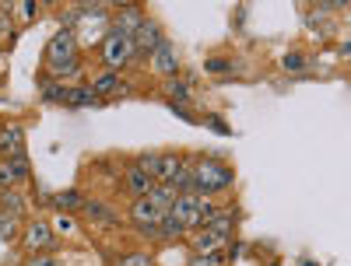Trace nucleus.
I'll return each mask as SVG.
<instances>
[{"label":"nucleus","mask_w":351,"mask_h":266,"mask_svg":"<svg viewBox=\"0 0 351 266\" xmlns=\"http://www.w3.org/2000/svg\"><path fill=\"white\" fill-rule=\"evenodd\" d=\"M84 211H88V217H99V221H116L102 203H84Z\"/></svg>","instance_id":"393cba45"},{"label":"nucleus","mask_w":351,"mask_h":266,"mask_svg":"<svg viewBox=\"0 0 351 266\" xmlns=\"http://www.w3.org/2000/svg\"><path fill=\"white\" fill-rule=\"evenodd\" d=\"M92 92H95V98H99V95H112V92H127V84L116 77V74H102V77L92 84Z\"/></svg>","instance_id":"2eb2a0df"},{"label":"nucleus","mask_w":351,"mask_h":266,"mask_svg":"<svg viewBox=\"0 0 351 266\" xmlns=\"http://www.w3.org/2000/svg\"><path fill=\"white\" fill-rule=\"evenodd\" d=\"M281 67H285V70H291V74H299V70H306V53H285V60H281Z\"/></svg>","instance_id":"5701e85b"},{"label":"nucleus","mask_w":351,"mask_h":266,"mask_svg":"<svg viewBox=\"0 0 351 266\" xmlns=\"http://www.w3.org/2000/svg\"><path fill=\"white\" fill-rule=\"evenodd\" d=\"M165 95L172 98V105H176V102H180V105H183V102L190 98V88H186L183 81H165Z\"/></svg>","instance_id":"aec40b11"},{"label":"nucleus","mask_w":351,"mask_h":266,"mask_svg":"<svg viewBox=\"0 0 351 266\" xmlns=\"http://www.w3.org/2000/svg\"><path fill=\"white\" fill-rule=\"evenodd\" d=\"M0 211L11 214V217H18V214L25 211V196H21V193H14V189H8L4 196H0Z\"/></svg>","instance_id":"a211bd4d"},{"label":"nucleus","mask_w":351,"mask_h":266,"mask_svg":"<svg viewBox=\"0 0 351 266\" xmlns=\"http://www.w3.org/2000/svg\"><path fill=\"white\" fill-rule=\"evenodd\" d=\"M183 231H186V228H183L180 221H176L172 214H165V221L158 224V235H155V239H180Z\"/></svg>","instance_id":"6ab92c4d"},{"label":"nucleus","mask_w":351,"mask_h":266,"mask_svg":"<svg viewBox=\"0 0 351 266\" xmlns=\"http://www.w3.org/2000/svg\"><path fill=\"white\" fill-rule=\"evenodd\" d=\"M18 8H21L25 18H36V14H39V4H32V0H25V4H18Z\"/></svg>","instance_id":"cd10ccee"},{"label":"nucleus","mask_w":351,"mask_h":266,"mask_svg":"<svg viewBox=\"0 0 351 266\" xmlns=\"http://www.w3.org/2000/svg\"><path fill=\"white\" fill-rule=\"evenodd\" d=\"M112 266H155V259L148 256V252H127V256H120Z\"/></svg>","instance_id":"412c9836"},{"label":"nucleus","mask_w":351,"mask_h":266,"mask_svg":"<svg viewBox=\"0 0 351 266\" xmlns=\"http://www.w3.org/2000/svg\"><path fill=\"white\" fill-rule=\"evenodd\" d=\"M56 231H74V221L60 214V221H56Z\"/></svg>","instance_id":"c85d7f7f"},{"label":"nucleus","mask_w":351,"mask_h":266,"mask_svg":"<svg viewBox=\"0 0 351 266\" xmlns=\"http://www.w3.org/2000/svg\"><path fill=\"white\" fill-rule=\"evenodd\" d=\"M64 105H95V92L92 88H67Z\"/></svg>","instance_id":"f3484780"},{"label":"nucleus","mask_w":351,"mask_h":266,"mask_svg":"<svg viewBox=\"0 0 351 266\" xmlns=\"http://www.w3.org/2000/svg\"><path fill=\"white\" fill-rule=\"evenodd\" d=\"M137 165H141L144 172H148V175H155V168H158V155H141V158H137Z\"/></svg>","instance_id":"a878e982"},{"label":"nucleus","mask_w":351,"mask_h":266,"mask_svg":"<svg viewBox=\"0 0 351 266\" xmlns=\"http://www.w3.org/2000/svg\"><path fill=\"white\" fill-rule=\"evenodd\" d=\"M130 221H134V228L144 235V239H155V235H158V224L165 221V214L158 211V207H155L148 196H141V200L130 203Z\"/></svg>","instance_id":"423d86ee"},{"label":"nucleus","mask_w":351,"mask_h":266,"mask_svg":"<svg viewBox=\"0 0 351 266\" xmlns=\"http://www.w3.org/2000/svg\"><path fill=\"white\" fill-rule=\"evenodd\" d=\"M232 179H236L232 168L225 161H218V158H200L193 165V193H200V196H211V193L228 189Z\"/></svg>","instance_id":"f03ea898"},{"label":"nucleus","mask_w":351,"mask_h":266,"mask_svg":"<svg viewBox=\"0 0 351 266\" xmlns=\"http://www.w3.org/2000/svg\"><path fill=\"white\" fill-rule=\"evenodd\" d=\"M28 179V161L25 158H14V161H0V186L11 189L18 183Z\"/></svg>","instance_id":"f8f14e48"},{"label":"nucleus","mask_w":351,"mask_h":266,"mask_svg":"<svg viewBox=\"0 0 351 266\" xmlns=\"http://www.w3.org/2000/svg\"><path fill=\"white\" fill-rule=\"evenodd\" d=\"M43 95H46V102H64L67 88H64V84H56V81H43Z\"/></svg>","instance_id":"b1692460"},{"label":"nucleus","mask_w":351,"mask_h":266,"mask_svg":"<svg viewBox=\"0 0 351 266\" xmlns=\"http://www.w3.org/2000/svg\"><path fill=\"white\" fill-rule=\"evenodd\" d=\"M208 70H228V60H211Z\"/></svg>","instance_id":"c756f323"},{"label":"nucleus","mask_w":351,"mask_h":266,"mask_svg":"<svg viewBox=\"0 0 351 266\" xmlns=\"http://www.w3.org/2000/svg\"><path fill=\"white\" fill-rule=\"evenodd\" d=\"M155 186H158V179H155V175H148V172H144L141 165L127 168V189H130L137 200H141V196H148Z\"/></svg>","instance_id":"9b49d317"},{"label":"nucleus","mask_w":351,"mask_h":266,"mask_svg":"<svg viewBox=\"0 0 351 266\" xmlns=\"http://www.w3.org/2000/svg\"><path fill=\"white\" fill-rule=\"evenodd\" d=\"M152 67L162 74V77H172L176 67H180V56H176V46L172 42H162L155 53H152Z\"/></svg>","instance_id":"9d476101"},{"label":"nucleus","mask_w":351,"mask_h":266,"mask_svg":"<svg viewBox=\"0 0 351 266\" xmlns=\"http://www.w3.org/2000/svg\"><path fill=\"white\" fill-rule=\"evenodd\" d=\"M134 60V39L120 28H109V36L102 39V64L109 70H123Z\"/></svg>","instance_id":"39448f33"},{"label":"nucleus","mask_w":351,"mask_h":266,"mask_svg":"<svg viewBox=\"0 0 351 266\" xmlns=\"http://www.w3.org/2000/svg\"><path fill=\"white\" fill-rule=\"evenodd\" d=\"M183 172V158L180 155H158V168H155V179L162 186H172V179Z\"/></svg>","instance_id":"ddd939ff"},{"label":"nucleus","mask_w":351,"mask_h":266,"mask_svg":"<svg viewBox=\"0 0 351 266\" xmlns=\"http://www.w3.org/2000/svg\"><path fill=\"white\" fill-rule=\"evenodd\" d=\"M28 266H56V259H53V256H43V252H39V256H32V259H28Z\"/></svg>","instance_id":"bb28decb"},{"label":"nucleus","mask_w":351,"mask_h":266,"mask_svg":"<svg viewBox=\"0 0 351 266\" xmlns=\"http://www.w3.org/2000/svg\"><path fill=\"white\" fill-rule=\"evenodd\" d=\"M341 53H344V56H351V36H348V39L341 42Z\"/></svg>","instance_id":"7c9ffc66"},{"label":"nucleus","mask_w":351,"mask_h":266,"mask_svg":"<svg viewBox=\"0 0 351 266\" xmlns=\"http://www.w3.org/2000/svg\"><path fill=\"white\" fill-rule=\"evenodd\" d=\"M0 130H4V127H0Z\"/></svg>","instance_id":"2f4dec72"},{"label":"nucleus","mask_w":351,"mask_h":266,"mask_svg":"<svg viewBox=\"0 0 351 266\" xmlns=\"http://www.w3.org/2000/svg\"><path fill=\"white\" fill-rule=\"evenodd\" d=\"M0 155H4V161L25 158V130L18 123H8L0 130Z\"/></svg>","instance_id":"1a4fd4ad"},{"label":"nucleus","mask_w":351,"mask_h":266,"mask_svg":"<svg viewBox=\"0 0 351 266\" xmlns=\"http://www.w3.org/2000/svg\"><path fill=\"white\" fill-rule=\"evenodd\" d=\"M232 224H236V217H232V214H215L208 224H200L197 239H193V249H197V256H200V252H215V249H225V245H228V235H232Z\"/></svg>","instance_id":"20e7f679"},{"label":"nucleus","mask_w":351,"mask_h":266,"mask_svg":"<svg viewBox=\"0 0 351 266\" xmlns=\"http://www.w3.org/2000/svg\"><path fill=\"white\" fill-rule=\"evenodd\" d=\"M14 235H18V217H11V214L0 211V242H11Z\"/></svg>","instance_id":"4be33fe9"},{"label":"nucleus","mask_w":351,"mask_h":266,"mask_svg":"<svg viewBox=\"0 0 351 266\" xmlns=\"http://www.w3.org/2000/svg\"><path fill=\"white\" fill-rule=\"evenodd\" d=\"M228 263V245L225 249H215V252H200L190 259V266H225Z\"/></svg>","instance_id":"dca6fc26"},{"label":"nucleus","mask_w":351,"mask_h":266,"mask_svg":"<svg viewBox=\"0 0 351 266\" xmlns=\"http://www.w3.org/2000/svg\"><path fill=\"white\" fill-rule=\"evenodd\" d=\"M130 39H134V56H152V53H155V49L165 42V39H162V28H158V21H152V18H144Z\"/></svg>","instance_id":"0eeeda50"},{"label":"nucleus","mask_w":351,"mask_h":266,"mask_svg":"<svg viewBox=\"0 0 351 266\" xmlns=\"http://www.w3.org/2000/svg\"><path fill=\"white\" fill-rule=\"evenodd\" d=\"M25 249L32 252V256H39V252H46V249H53V242H56V231L49 228V224H43V221H36V224H28L25 228Z\"/></svg>","instance_id":"6e6552de"},{"label":"nucleus","mask_w":351,"mask_h":266,"mask_svg":"<svg viewBox=\"0 0 351 266\" xmlns=\"http://www.w3.org/2000/svg\"><path fill=\"white\" fill-rule=\"evenodd\" d=\"M84 203H88V200H84L77 189H67V193H56V196H53V207H56L60 214H64V211H77V207H84Z\"/></svg>","instance_id":"4468645a"},{"label":"nucleus","mask_w":351,"mask_h":266,"mask_svg":"<svg viewBox=\"0 0 351 266\" xmlns=\"http://www.w3.org/2000/svg\"><path fill=\"white\" fill-rule=\"evenodd\" d=\"M46 67L53 77H74L81 70V53H77V39L71 28H60L46 42Z\"/></svg>","instance_id":"f257e3e1"},{"label":"nucleus","mask_w":351,"mask_h":266,"mask_svg":"<svg viewBox=\"0 0 351 266\" xmlns=\"http://www.w3.org/2000/svg\"><path fill=\"white\" fill-rule=\"evenodd\" d=\"M169 214H172L176 221H180L186 231H190V228H200V224H208V221L215 217L208 196H200V193H180Z\"/></svg>","instance_id":"7ed1b4c3"}]
</instances>
